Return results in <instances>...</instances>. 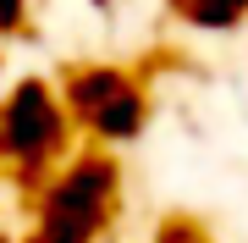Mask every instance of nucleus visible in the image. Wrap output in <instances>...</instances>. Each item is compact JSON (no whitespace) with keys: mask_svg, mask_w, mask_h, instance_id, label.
<instances>
[{"mask_svg":"<svg viewBox=\"0 0 248 243\" xmlns=\"http://www.w3.org/2000/svg\"><path fill=\"white\" fill-rule=\"evenodd\" d=\"M72 116L89 122L94 133H105V138H127V133H138V122H143V99H138V89L122 72L94 66V72L72 78Z\"/></svg>","mask_w":248,"mask_h":243,"instance_id":"obj_2","label":"nucleus"},{"mask_svg":"<svg viewBox=\"0 0 248 243\" xmlns=\"http://www.w3.org/2000/svg\"><path fill=\"white\" fill-rule=\"evenodd\" d=\"M177 11L199 28H232L248 17V0H177Z\"/></svg>","mask_w":248,"mask_h":243,"instance_id":"obj_4","label":"nucleus"},{"mask_svg":"<svg viewBox=\"0 0 248 243\" xmlns=\"http://www.w3.org/2000/svg\"><path fill=\"white\" fill-rule=\"evenodd\" d=\"M110 199V166L105 161H83L78 171H66V182L50 194L45 205V238L50 243H89L99 216Z\"/></svg>","mask_w":248,"mask_h":243,"instance_id":"obj_1","label":"nucleus"},{"mask_svg":"<svg viewBox=\"0 0 248 243\" xmlns=\"http://www.w3.org/2000/svg\"><path fill=\"white\" fill-rule=\"evenodd\" d=\"M0 144L17 155V161H45L61 144V111H55V99L39 83H28V89L11 94L6 116H0Z\"/></svg>","mask_w":248,"mask_h":243,"instance_id":"obj_3","label":"nucleus"},{"mask_svg":"<svg viewBox=\"0 0 248 243\" xmlns=\"http://www.w3.org/2000/svg\"><path fill=\"white\" fill-rule=\"evenodd\" d=\"M22 22V0H0V28H17Z\"/></svg>","mask_w":248,"mask_h":243,"instance_id":"obj_5","label":"nucleus"}]
</instances>
